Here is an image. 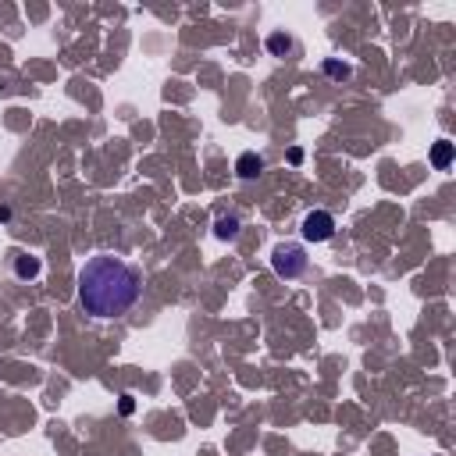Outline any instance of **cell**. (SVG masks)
Instances as JSON below:
<instances>
[{
    "label": "cell",
    "instance_id": "obj_1",
    "mask_svg": "<svg viewBox=\"0 0 456 456\" xmlns=\"http://www.w3.org/2000/svg\"><path fill=\"white\" fill-rule=\"evenodd\" d=\"M143 293V274L139 267L125 264L122 257H89L79 271V303L86 314L107 321V317H122Z\"/></svg>",
    "mask_w": 456,
    "mask_h": 456
},
{
    "label": "cell",
    "instance_id": "obj_2",
    "mask_svg": "<svg viewBox=\"0 0 456 456\" xmlns=\"http://www.w3.org/2000/svg\"><path fill=\"white\" fill-rule=\"evenodd\" d=\"M271 267L281 278H300L307 271V250L296 246V243H278L274 253H271Z\"/></svg>",
    "mask_w": 456,
    "mask_h": 456
},
{
    "label": "cell",
    "instance_id": "obj_3",
    "mask_svg": "<svg viewBox=\"0 0 456 456\" xmlns=\"http://www.w3.org/2000/svg\"><path fill=\"white\" fill-rule=\"evenodd\" d=\"M300 232H303L307 243H328L335 236V217L328 210H310L300 224Z\"/></svg>",
    "mask_w": 456,
    "mask_h": 456
},
{
    "label": "cell",
    "instance_id": "obj_4",
    "mask_svg": "<svg viewBox=\"0 0 456 456\" xmlns=\"http://www.w3.org/2000/svg\"><path fill=\"white\" fill-rule=\"evenodd\" d=\"M39 271H43L39 257H29V253H15V278H22V281H32V278H39Z\"/></svg>",
    "mask_w": 456,
    "mask_h": 456
},
{
    "label": "cell",
    "instance_id": "obj_5",
    "mask_svg": "<svg viewBox=\"0 0 456 456\" xmlns=\"http://www.w3.org/2000/svg\"><path fill=\"white\" fill-rule=\"evenodd\" d=\"M236 171H239V179H257L260 171H264V160H260L253 150H246V153H239V160H236Z\"/></svg>",
    "mask_w": 456,
    "mask_h": 456
},
{
    "label": "cell",
    "instance_id": "obj_6",
    "mask_svg": "<svg viewBox=\"0 0 456 456\" xmlns=\"http://www.w3.org/2000/svg\"><path fill=\"white\" fill-rule=\"evenodd\" d=\"M214 236H217V239H236V236H239V217H236V214H221V217L214 221Z\"/></svg>",
    "mask_w": 456,
    "mask_h": 456
},
{
    "label": "cell",
    "instance_id": "obj_7",
    "mask_svg": "<svg viewBox=\"0 0 456 456\" xmlns=\"http://www.w3.org/2000/svg\"><path fill=\"white\" fill-rule=\"evenodd\" d=\"M431 164H435L438 171L452 164V143H449V139H438V143H435V150H431Z\"/></svg>",
    "mask_w": 456,
    "mask_h": 456
},
{
    "label": "cell",
    "instance_id": "obj_8",
    "mask_svg": "<svg viewBox=\"0 0 456 456\" xmlns=\"http://www.w3.org/2000/svg\"><path fill=\"white\" fill-rule=\"evenodd\" d=\"M267 50H271L274 57H285V53L293 50V39L285 36V32H271V36H267Z\"/></svg>",
    "mask_w": 456,
    "mask_h": 456
},
{
    "label": "cell",
    "instance_id": "obj_9",
    "mask_svg": "<svg viewBox=\"0 0 456 456\" xmlns=\"http://www.w3.org/2000/svg\"><path fill=\"white\" fill-rule=\"evenodd\" d=\"M324 72L331 79H350V65H338V61H324Z\"/></svg>",
    "mask_w": 456,
    "mask_h": 456
},
{
    "label": "cell",
    "instance_id": "obj_10",
    "mask_svg": "<svg viewBox=\"0 0 456 456\" xmlns=\"http://www.w3.org/2000/svg\"><path fill=\"white\" fill-rule=\"evenodd\" d=\"M136 403H132V395H122V414H132Z\"/></svg>",
    "mask_w": 456,
    "mask_h": 456
},
{
    "label": "cell",
    "instance_id": "obj_11",
    "mask_svg": "<svg viewBox=\"0 0 456 456\" xmlns=\"http://www.w3.org/2000/svg\"><path fill=\"white\" fill-rule=\"evenodd\" d=\"M11 217V207H4V203H0V221H8Z\"/></svg>",
    "mask_w": 456,
    "mask_h": 456
}]
</instances>
